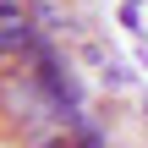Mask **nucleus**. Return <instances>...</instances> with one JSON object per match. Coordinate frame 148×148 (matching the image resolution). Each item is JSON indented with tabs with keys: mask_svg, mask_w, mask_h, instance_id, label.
Masks as SVG:
<instances>
[{
	"mask_svg": "<svg viewBox=\"0 0 148 148\" xmlns=\"http://www.w3.org/2000/svg\"><path fill=\"white\" fill-rule=\"evenodd\" d=\"M82 60H88V66H99V71H104V66H110V60H115V55H110V49H104V44H99V38H88V44H82Z\"/></svg>",
	"mask_w": 148,
	"mask_h": 148,
	"instance_id": "obj_1",
	"label": "nucleus"
},
{
	"mask_svg": "<svg viewBox=\"0 0 148 148\" xmlns=\"http://www.w3.org/2000/svg\"><path fill=\"white\" fill-rule=\"evenodd\" d=\"M99 77H104V88H132V71H126L121 60H110V66H104Z\"/></svg>",
	"mask_w": 148,
	"mask_h": 148,
	"instance_id": "obj_2",
	"label": "nucleus"
},
{
	"mask_svg": "<svg viewBox=\"0 0 148 148\" xmlns=\"http://www.w3.org/2000/svg\"><path fill=\"white\" fill-rule=\"evenodd\" d=\"M143 115H148V99H143Z\"/></svg>",
	"mask_w": 148,
	"mask_h": 148,
	"instance_id": "obj_3",
	"label": "nucleus"
}]
</instances>
